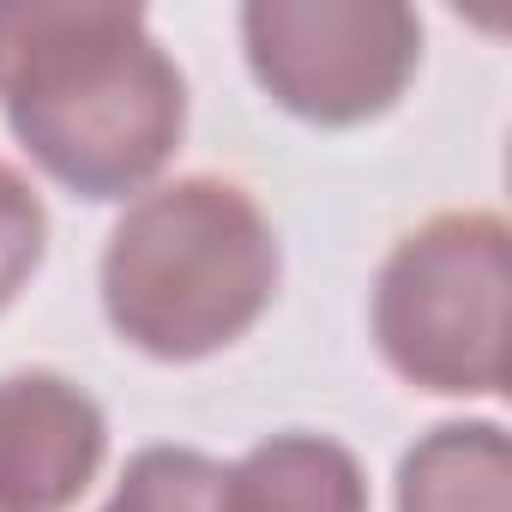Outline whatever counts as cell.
<instances>
[{
    "label": "cell",
    "instance_id": "6da1fadb",
    "mask_svg": "<svg viewBox=\"0 0 512 512\" xmlns=\"http://www.w3.org/2000/svg\"><path fill=\"white\" fill-rule=\"evenodd\" d=\"M0 103L19 145L73 193L121 199L157 181L187 127V85L139 7H0Z\"/></svg>",
    "mask_w": 512,
    "mask_h": 512
},
{
    "label": "cell",
    "instance_id": "7a4b0ae2",
    "mask_svg": "<svg viewBox=\"0 0 512 512\" xmlns=\"http://www.w3.org/2000/svg\"><path fill=\"white\" fill-rule=\"evenodd\" d=\"M278 296V235L241 181L181 175L127 205L103 247L109 326L157 356L199 362L235 344Z\"/></svg>",
    "mask_w": 512,
    "mask_h": 512
},
{
    "label": "cell",
    "instance_id": "3957f363",
    "mask_svg": "<svg viewBox=\"0 0 512 512\" xmlns=\"http://www.w3.org/2000/svg\"><path fill=\"white\" fill-rule=\"evenodd\" d=\"M374 344L422 392H506V223L494 211H440L386 253Z\"/></svg>",
    "mask_w": 512,
    "mask_h": 512
},
{
    "label": "cell",
    "instance_id": "277c9868",
    "mask_svg": "<svg viewBox=\"0 0 512 512\" xmlns=\"http://www.w3.org/2000/svg\"><path fill=\"white\" fill-rule=\"evenodd\" d=\"M241 37L272 103L320 127L386 115L422 55V25L398 0H253Z\"/></svg>",
    "mask_w": 512,
    "mask_h": 512
},
{
    "label": "cell",
    "instance_id": "5b68a950",
    "mask_svg": "<svg viewBox=\"0 0 512 512\" xmlns=\"http://www.w3.org/2000/svg\"><path fill=\"white\" fill-rule=\"evenodd\" d=\"M109 452L91 392L31 368L0 380V512H67Z\"/></svg>",
    "mask_w": 512,
    "mask_h": 512
},
{
    "label": "cell",
    "instance_id": "8992f818",
    "mask_svg": "<svg viewBox=\"0 0 512 512\" xmlns=\"http://www.w3.org/2000/svg\"><path fill=\"white\" fill-rule=\"evenodd\" d=\"M217 512H368V482L338 440L296 428L223 470Z\"/></svg>",
    "mask_w": 512,
    "mask_h": 512
},
{
    "label": "cell",
    "instance_id": "52a82bcc",
    "mask_svg": "<svg viewBox=\"0 0 512 512\" xmlns=\"http://www.w3.org/2000/svg\"><path fill=\"white\" fill-rule=\"evenodd\" d=\"M398 512H512V446L500 422H446L410 446Z\"/></svg>",
    "mask_w": 512,
    "mask_h": 512
},
{
    "label": "cell",
    "instance_id": "ba28073f",
    "mask_svg": "<svg viewBox=\"0 0 512 512\" xmlns=\"http://www.w3.org/2000/svg\"><path fill=\"white\" fill-rule=\"evenodd\" d=\"M223 464L193 446H145L103 512H217Z\"/></svg>",
    "mask_w": 512,
    "mask_h": 512
},
{
    "label": "cell",
    "instance_id": "9c48e42d",
    "mask_svg": "<svg viewBox=\"0 0 512 512\" xmlns=\"http://www.w3.org/2000/svg\"><path fill=\"white\" fill-rule=\"evenodd\" d=\"M43 247H49V211H43L37 187L19 169L0 163V308L25 290Z\"/></svg>",
    "mask_w": 512,
    "mask_h": 512
}]
</instances>
